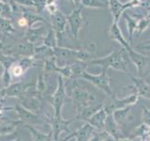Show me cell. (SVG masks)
Listing matches in <instances>:
<instances>
[{"label":"cell","instance_id":"4316f807","mask_svg":"<svg viewBox=\"0 0 150 141\" xmlns=\"http://www.w3.org/2000/svg\"><path fill=\"white\" fill-rule=\"evenodd\" d=\"M34 61L35 58L33 56H23V58L17 60V63L23 69V72H26L28 69L34 65Z\"/></svg>","mask_w":150,"mask_h":141},{"label":"cell","instance_id":"52a82bcc","mask_svg":"<svg viewBox=\"0 0 150 141\" xmlns=\"http://www.w3.org/2000/svg\"><path fill=\"white\" fill-rule=\"evenodd\" d=\"M141 4H142L141 0H130L127 3H121L119 0H108V5L114 18V22L116 23H118L120 15L125 11V9L137 7Z\"/></svg>","mask_w":150,"mask_h":141},{"label":"cell","instance_id":"836d02e7","mask_svg":"<svg viewBox=\"0 0 150 141\" xmlns=\"http://www.w3.org/2000/svg\"><path fill=\"white\" fill-rule=\"evenodd\" d=\"M17 24H18V26L20 27H28V23H27V21L25 20V18L23 16H21V17L18 18Z\"/></svg>","mask_w":150,"mask_h":141},{"label":"cell","instance_id":"cb8c5ba5","mask_svg":"<svg viewBox=\"0 0 150 141\" xmlns=\"http://www.w3.org/2000/svg\"><path fill=\"white\" fill-rule=\"evenodd\" d=\"M12 14H13V9L11 5L8 2L0 1V17L6 19H11Z\"/></svg>","mask_w":150,"mask_h":141},{"label":"cell","instance_id":"f546056e","mask_svg":"<svg viewBox=\"0 0 150 141\" xmlns=\"http://www.w3.org/2000/svg\"><path fill=\"white\" fill-rule=\"evenodd\" d=\"M45 81H44V76L43 74H40L39 78H38V84H37V90L39 93H42L45 90Z\"/></svg>","mask_w":150,"mask_h":141},{"label":"cell","instance_id":"8d00e7d4","mask_svg":"<svg viewBox=\"0 0 150 141\" xmlns=\"http://www.w3.org/2000/svg\"><path fill=\"white\" fill-rule=\"evenodd\" d=\"M56 4V0H46V5Z\"/></svg>","mask_w":150,"mask_h":141},{"label":"cell","instance_id":"8992f818","mask_svg":"<svg viewBox=\"0 0 150 141\" xmlns=\"http://www.w3.org/2000/svg\"><path fill=\"white\" fill-rule=\"evenodd\" d=\"M57 80H58L57 88H56V91L54 92V95L52 96L51 103H52V105H53L54 111V117L61 118V109H62L66 97H67V93H66V87H65V83H64L62 75L59 74L57 76Z\"/></svg>","mask_w":150,"mask_h":141},{"label":"cell","instance_id":"74e56055","mask_svg":"<svg viewBox=\"0 0 150 141\" xmlns=\"http://www.w3.org/2000/svg\"><path fill=\"white\" fill-rule=\"evenodd\" d=\"M147 11H148V14H147V16H146V17H147L148 19H150V6L147 8Z\"/></svg>","mask_w":150,"mask_h":141},{"label":"cell","instance_id":"44dd1931","mask_svg":"<svg viewBox=\"0 0 150 141\" xmlns=\"http://www.w3.org/2000/svg\"><path fill=\"white\" fill-rule=\"evenodd\" d=\"M54 49L50 48L48 46H45L44 44L41 46H38L35 47L34 50V56L33 58L35 59H48L51 58H54Z\"/></svg>","mask_w":150,"mask_h":141},{"label":"cell","instance_id":"e0dca14e","mask_svg":"<svg viewBox=\"0 0 150 141\" xmlns=\"http://www.w3.org/2000/svg\"><path fill=\"white\" fill-rule=\"evenodd\" d=\"M16 110L19 115V118H20V120L23 122H26V123H40V122L38 115L25 109V108L21 105H16Z\"/></svg>","mask_w":150,"mask_h":141},{"label":"cell","instance_id":"ac0fdd59","mask_svg":"<svg viewBox=\"0 0 150 141\" xmlns=\"http://www.w3.org/2000/svg\"><path fill=\"white\" fill-rule=\"evenodd\" d=\"M30 87V84H25V83H17L14 84L7 89L3 91L5 93V96L8 97H19L25 91V89Z\"/></svg>","mask_w":150,"mask_h":141},{"label":"cell","instance_id":"7c38bea8","mask_svg":"<svg viewBox=\"0 0 150 141\" xmlns=\"http://www.w3.org/2000/svg\"><path fill=\"white\" fill-rule=\"evenodd\" d=\"M94 132H95V129L86 122V124L82 126L81 128H79L77 131L70 133L63 141H69L73 137H76V141H88Z\"/></svg>","mask_w":150,"mask_h":141},{"label":"cell","instance_id":"30bf717a","mask_svg":"<svg viewBox=\"0 0 150 141\" xmlns=\"http://www.w3.org/2000/svg\"><path fill=\"white\" fill-rule=\"evenodd\" d=\"M108 117V114L106 110L104 109V107H101L100 109H98L96 113L89 118L86 120L87 123L90 124L94 129L97 131H104L105 127V121Z\"/></svg>","mask_w":150,"mask_h":141},{"label":"cell","instance_id":"ab89813d","mask_svg":"<svg viewBox=\"0 0 150 141\" xmlns=\"http://www.w3.org/2000/svg\"><path fill=\"white\" fill-rule=\"evenodd\" d=\"M149 43H150V40H149V41H145V42H144V44H149Z\"/></svg>","mask_w":150,"mask_h":141},{"label":"cell","instance_id":"ba28073f","mask_svg":"<svg viewBox=\"0 0 150 141\" xmlns=\"http://www.w3.org/2000/svg\"><path fill=\"white\" fill-rule=\"evenodd\" d=\"M50 26L55 31V33H64L68 26L67 15L58 11L50 15Z\"/></svg>","mask_w":150,"mask_h":141},{"label":"cell","instance_id":"83f0119b","mask_svg":"<svg viewBox=\"0 0 150 141\" xmlns=\"http://www.w3.org/2000/svg\"><path fill=\"white\" fill-rule=\"evenodd\" d=\"M150 26V19H148L147 17L145 18H141L138 21V25H137V30L138 31V35L140 36L144 31H145L148 28V26Z\"/></svg>","mask_w":150,"mask_h":141},{"label":"cell","instance_id":"4dcf8cb0","mask_svg":"<svg viewBox=\"0 0 150 141\" xmlns=\"http://www.w3.org/2000/svg\"><path fill=\"white\" fill-rule=\"evenodd\" d=\"M142 109H143V121H144V124L150 127V110L145 106H143Z\"/></svg>","mask_w":150,"mask_h":141},{"label":"cell","instance_id":"2e32d148","mask_svg":"<svg viewBox=\"0 0 150 141\" xmlns=\"http://www.w3.org/2000/svg\"><path fill=\"white\" fill-rule=\"evenodd\" d=\"M131 106H127L125 108L115 110L112 113V118L115 122L119 125V127H123L128 124L129 120L131 119Z\"/></svg>","mask_w":150,"mask_h":141},{"label":"cell","instance_id":"7402d4cb","mask_svg":"<svg viewBox=\"0 0 150 141\" xmlns=\"http://www.w3.org/2000/svg\"><path fill=\"white\" fill-rule=\"evenodd\" d=\"M22 105L25 107V109L34 113V112H37L40 109L41 102L40 101V99H38L37 97L30 95V96L25 97L22 101Z\"/></svg>","mask_w":150,"mask_h":141},{"label":"cell","instance_id":"9c48e42d","mask_svg":"<svg viewBox=\"0 0 150 141\" xmlns=\"http://www.w3.org/2000/svg\"><path fill=\"white\" fill-rule=\"evenodd\" d=\"M104 131L110 135V137L112 139H114L115 141H118L123 138H126V136L123 135V133H122L119 125L115 122L112 114L108 115V117H107L106 121H105Z\"/></svg>","mask_w":150,"mask_h":141},{"label":"cell","instance_id":"603a6c76","mask_svg":"<svg viewBox=\"0 0 150 141\" xmlns=\"http://www.w3.org/2000/svg\"><path fill=\"white\" fill-rule=\"evenodd\" d=\"M43 44L45 46L50 47V48H52V49H54L57 46V38H56V33L51 26L49 27L48 31H47V34L43 39Z\"/></svg>","mask_w":150,"mask_h":141},{"label":"cell","instance_id":"f35d334b","mask_svg":"<svg viewBox=\"0 0 150 141\" xmlns=\"http://www.w3.org/2000/svg\"><path fill=\"white\" fill-rule=\"evenodd\" d=\"M148 74H150V69H149V70H147V72H146V73H145V74L144 75V77H145V76H147V75H148Z\"/></svg>","mask_w":150,"mask_h":141},{"label":"cell","instance_id":"d4e9b609","mask_svg":"<svg viewBox=\"0 0 150 141\" xmlns=\"http://www.w3.org/2000/svg\"><path fill=\"white\" fill-rule=\"evenodd\" d=\"M0 31L6 33V34H11L15 31V28H14L11 19L0 17Z\"/></svg>","mask_w":150,"mask_h":141},{"label":"cell","instance_id":"5bb4252c","mask_svg":"<svg viewBox=\"0 0 150 141\" xmlns=\"http://www.w3.org/2000/svg\"><path fill=\"white\" fill-rule=\"evenodd\" d=\"M35 47L33 43H30L29 41H23L19 42V43L14 47L11 51L12 56H34Z\"/></svg>","mask_w":150,"mask_h":141},{"label":"cell","instance_id":"277c9868","mask_svg":"<svg viewBox=\"0 0 150 141\" xmlns=\"http://www.w3.org/2000/svg\"><path fill=\"white\" fill-rule=\"evenodd\" d=\"M139 99V95L137 94V92H133L132 94H130L129 97H126L123 99H118L115 94L112 95L111 97H109L108 101L106 103H104V109L106 110L108 115L112 114L115 110L121 109V108H125L127 106H131L135 105L136 103L138 102Z\"/></svg>","mask_w":150,"mask_h":141},{"label":"cell","instance_id":"484cf974","mask_svg":"<svg viewBox=\"0 0 150 141\" xmlns=\"http://www.w3.org/2000/svg\"><path fill=\"white\" fill-rule=\"evenodd\" d=\"M81 5L83 7L91 8V9H104L106 8V4L102 0H82Z\"/></svg>","mask_w":150,"mask_h":141},{"label":"cell","instance_id":"3957f363","mask_svg":"<svg viewBox=\"0 0 150 141\" xmlns=\"http://www.w3.org/2000/svg\"><path fill=\"white\" fill-rule=\"evenodd\" d=\"M80 78L86 80L87 82L91 83L97 88H98L104 94H106L108 97L115 95V93L110 86V78L107 74V70L102 69V72L100 74H92L87 73L86 70H84L80 75Z\"/></svg>","mask_w":150,"mask_h":141},{"label":"cell","instance_id":"d590c367","mask_svg":"<svg viewBox=\"0 0 150 141\" xmlns=\"http://www.w3.org/2000/svg\"><path fill=\"white\" fill-rule=\"evenodd\" d=\"M69 1H70L72 4H74V5H76V6H78V5L81 4V1H82V0H69Z\"/></svg>","mask_w":150,"mask_h":141},{"label":"cell","instance_id":"4fadbf2b","mask_svg":"<svg viewBox=\"0 0 150 141\" xmlns=\"http://www.w3.org/2000/svg\"><path fill=\"white\" fill-rule=\"evenodd\" d=\"M22 9V16L25 18V20L28 23V27H32L38 22H42L47 24L45 18L41 16V14L38 13L34 8H27V7H21Z\"/></svg>","mask_w":150,"mask_h":141},{"label":"cell","instance_id":"8fae6325","mask_svg":"<svg viewBox=\"0 0 150 141\" xmlns=\"http://www.w3.org/2000/svg\"><path fill=\"white\" fill-rule=\"evenodd\" d=\"M133 82V88L139 97H143L150 100V86L144 80V77H136L130 73L128 74Z\"/></svg>","mask_w":150,"mask_h":141},{"label":"cell","instance_id":"7a4b0ae2","mask_svg":"<svg viewBox=\"0 0 150 141\" xmlns=\"http://www.w3.org/2000/svg\"><path fill=\"white\" fill-rule=\"evenodd\" d=\"M129 58L127 52L122 48L120 50H115L106 56L98 58H93L87 61L88 65H98L101 66L102 69H115L116 70L123 72L126 74H129V72L128 70V63H127V58Z\"/></svg>","mask_w":150,"mask_h":141},{"label":"cell","instance_id":"e575fe53","mask_svg":"<svg viewBox=\"0 0 150 141\" xmlns=\"http://www.w3.org/2000/svg\"><path fill=\"white\" fill-rule=\"evenodd\" d=\"M139 48L143 49V50H147L150 51V43L149 44H144V45H140Z\"/></svg>","mask_w":150,"mask_h":141},{"label":"cell","instance_id":"f1b7e54d","mask_svg":"<svg viewBox=\"0 0 150 141\" xmlns=\"http://www.w3.org/2000/svg\"><path fill=\"white\" fill-rule=\"evenodd\" d=\"M45 6L46 0H34V9L38 13L42 14V12L45 11Z\"/></svg>","mask_w":150,"mask_h":141},{"label":"cell","instance_id":"60d3db41","mask_svg":"<svg viewBox=\"0 0 150 141\" xmlns=\"http://www.w3.org/2000/svg\"><path fill=\"white\" fill-rule=\"evenodd\" d=\"M0 1H3V2H8V0H0Z\"/></svg>","mask_w":150,"mask_h":141},{"label":"cell","instance_id":"6da1fadb","mask_svg":"<svg viewBox=\"0 0 150 141\" xmlns=\"http://www.w3.org/2000/svg\"><path fill=\"white\" fill-rule=\"evenodd\" d=\"M110 38L112 40H115L119 42V44L122 46V48L127 52L129 60L136 66L139 76L143 77V70L145 68V66H146L147 58L145 56H144L143 54H140L138 52H136L132 48V46L129 43L128 40H126L124 36L122 35V32L118 26V23L112 22V26L110 27Z\"/></svg>","mask_w":150,"mask_h":141},{"label":"cell","instance_id":"5b68a950","mask_svg":"<svg viewBox=\"0 0 150 141\" xmlns=\"http://www.w3.org/2000/svg\"><path fill=\"white\" fill-rule=\"evenodd\" d=\"M83 5H78V6L74 7L72 11L70 12L69 15H67L68 25L69 27L70 33H71L72 37L75 40L78 39L79 33L81 29L83 27V18L82 16V11H83Z\"/></svg>","mask_w":150,"mask_h":141},{"label":"cell","instance_id":"d6986e66","mask_svg":"<svg viewBox=\"0 0 150 141\" xmlns=\"http://www.w3.org/2000/svg\"><path fill=\"white\" fill-rule=\"evenodd\" d=\"M124 18L126 20L127 24V29L129 32V43L132 46L133 44V36H134V32L137 29V25H138V19L131 17L130 15L127 13H124Z\"/></svg>","mask_w":150,"mask_h":141},{"label":"cell","instance_id":"1f68e13d","mask_svg":"<svg viewBox=\"0 0 150 141\" xmlns=\"http://www.w3.org/2000/svg\"><path fill=\"white\" fill-rule=\"evenodd\" d=\"M13 2L21 7L34 8V0H13Z\"/></svg>","mask_w":150,"mask_h":141},{"label":"cell","instance_id":"ffe728a7","mask_svg":"<svg viewBox=\"0 0 150 141\" xmlns=\"http://www.w3.org/2000/svg\"><path fill=\"white\" fill-rule=\"evenodd\" d=\"M25 127L29 130L34 141H53V132H52V130H50L48 134H43L39 130L35 129L32 125L25 124Z\"/></svg>","mask_w":150,"mask_h":141},{"label":"cell","instance_id":"9a60e30c","mask_svg":"<svg viewBox=\"0 0 150 141\" xmlns=\"http://www.w3.org/2000/svg\"><path fill=\"white\" fill-rule=\"evenodd\" d=\"M48 31V30H47ZM47 32L43 26L36 28V27H27L25 34V40L29 41L30 43H35V42L39 41L40 39H42L46 36Z\"/></svg>","mask_w":150,"mask_h":141},{"label":"cell","instance_id":"d6a6232c","mask_svg":"<svg viewBox=\"0 0 150 141\" xmlns=\"http://www.w3.org/2000/svg\"><path fill=\"white\" fill-rule=\"evenodd\" d=\"M45 11L51 15V14H53L55 11H58V8H57V6H56V4L46 5V6H45Z\"/></svg>","mask_w":150,"mask_h":141}]
</instances>
